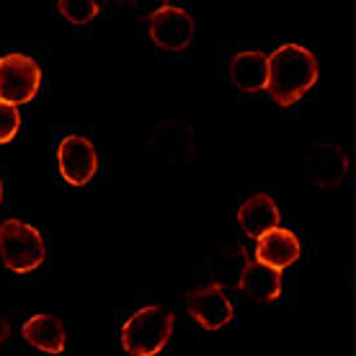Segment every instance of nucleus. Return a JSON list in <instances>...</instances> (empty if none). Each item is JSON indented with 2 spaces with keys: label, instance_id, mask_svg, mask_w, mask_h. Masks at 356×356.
<instances>
[{
  "label": "nucleus",
  "instance_id": "obj_1",
  "mask_svg": "<svg viewBox=\"0 0 356 356\" xmlns=\"http://www.w3.org/2000/svg\"><path fill=\"white\" fill-rule=\"evenodd\" d=\"M268 60L266 90L279 106H292L318 83V60L300 44L276 47Z\"/></svg>",
  "mask_w": 356,
  "mask_h": 356
},
{
  "label": "nucleus",
  "instance_id": "obj_2",
  "mask_svg": "<svg viewBox=\"0 0 356 356\" xmlns=\"http://www.w3.org/2000/svg\"><path fill=\"white\" fill-rule=\"evenodd\" d=\"M173 333V312L161 305L137 310L122 328V346L129 356L161 354Z\"/></svg>",
  "mask_w": 356,
  "mask_h": 356
},
{
  "label": "nucleus",
  "instance_id": "obj_3",
  "mask_svg": "<svg viewBox=\"0 0 356 356\" xmlns=\"http://www.w3.org/2000/svg\"><path fill=\"white\" fill-rule=\"evenodd\" d=\"M47 248L44 238L36 227L21 222V220H6L0 225V261L16 271L26 274L44 264Z\"/></svg>",
  "mask_w": 356,
  "mask_h": 356
},
{
  "label": "nucleus",
  "instance_id": "obj_4",
  "mask_svg": "<svg viewBox=\"0 0 356 356\" xmlns=\"http://www.w3.org/2000/svg\"><path fill=\"white\" fill-rule=\"evenodd\" d=\"M42 70L26 54H6L0 60V101L10 106L29 104L39 93Z\"/></svg>",
  "mask_w": 356,
  "mask_h": 356
},
{
  "label": "nucleus",
  "instance_id": "obj_5",
  "mask_svg": "<svg viewBox=\"0 0 356 356\" xmlns=\"http://www.w3.org/2000/svg\"><path fill=\"white\" fill-rule=\"evenodd\" d=\"M147 24L150 39L165 52H181L194 39V21L178 6H161L158 10H152Z\"/></svg>",
  "mask_w": 356,
  "mask_h": 356
},
{
  "label": "nucleus",
  "instance_id": "obj_6",
  "mask_svg": "<svg viewBox=\"0 0 356 356\" xmlns=\"http://www.w3.org/2000/svg\"><path fill=\"white\" fill-rule=\"evenodd\" d=\"M186 310L202 328L220 330L232 321V302L220 282L204 284L186 294Z\"/></svg>",
  "mask_w": 356,
  "mask_h": 356
},
{
  "label": "nucleus",
  "instance_id": "obj_7",
  "mask_svg": "<svg viewBox=\"0 0 356 356\" xmlns=\"http://www.w3.org/2000/svg\"><path fill=\"white\" fill-rule=\"evenodd\" d=\"M57 163H60V173L67 184L72 186H86L98 170V155L96 147L88 137L81 134H70L60 143L57 150Z\"/></svg>",
  "mask_w": 356,
  "mask_h": 356
},
{
  "label": "nucleus",
  "instance_id": "obj_8",
  "mask_svg": "<svg viewBox=\"0 0 356 356\" xmlns=\"http://www.w3.org/2000/svg\"><path fill=\"white\" fill-rule=\"evenodd\" d=\"M348 168H351V161L339 145L312 143L305 155V173L321 188H336L346 178Z\"/></svg>",
  "mask_w": 356,
  "mask_h": 356
},
{
  "label": "nucleus",
  "instance_id": "obj_9",
  "mask_svg": "<svg viewBox=\"0 0 356 356\" xmlns=\"http://www.w3.org/2000/svg\"><path fill=\"white\" fill-rule=\"evenodd\" d=\"M150 147L163 163L184 165L194 152V132L186 122H165V124L155 127Z\"/></svg>",
  "mask_w": 356,
  "mask_h": 356
},
{
  "label": "nucleus",
  "instance_id": "obj_10",
  "mask_svg": "<svg viewBox=\"0 0 356 356\" xmlns=\"http://www.w3.org/2000/svg\"><path fill=\"white\" fill-rule=\"evenodd\" d=\"M300 259V241L297 235L284 227H276V230L261 235L256 243V264L268 266L274 271L292 266L294 261Z\"/></svg>",
  "mask_w": 356,
  "mask_h": 356
},
{
  "label": "nucleus",
  "instance_id": "obj_11",
  "mask_svg": "<svg viewBox=\"0 0 356 356\" xmlns=\"http://www.w3.org/2000/svg\"><path fill=\"white\" fill-rule=\"evenodd\" d=\"M238 289L253 302H274L282 294V271H274L268 266H261L256 261L245 256L241 268V279H238Z\"/></svg>",
  "mask_w": 356,
  "mask_h": 356
},
{
  "label": "nucleus",
  "instance_id": "obj_12",
  "mask_svg": "<svg viewBox=\"0 0 356 356\" xmlns=\"http://www.w3.org/2000/svg\"><path fill=\"white\" fill-rule=\"evenodd\" d=\"M279 220H282L279 207H276V202L268 194H253L238 209V225H241V230L245 235H250V238H256V241H259L261 235L276 230Z\"/></svg>",
  "mask_w": 356,
  "mask_h": 356
},
{
  "label": "nucleus",
  "instance_id": "obj_13",
  "mask_svg": "<svg viewBox=\"0 0 356 356\" xmlns=\"http://www.w3.org/2000/svg\"><path fill=\"white\" fill-rule=\"evenodd\" d=\"M24 339L34 348L44 351V354H63L65 351V325L57 315H34L24 323Z\"/></svg>",
  "mask_w": 356,
  "mask_h": 356
},
{
  "label": "nucleus",
  "instance_id": "obj_14",
  "mask_svg": "<svg viewBox=\"0 0 356 356\" xmlns=\"http://www.w3.org/2000/svg\"><path fill=\"white\" fill-rule=\"evenodd\" d=\"M230 81L238 90L256 93L266 88L268 81V60L261 52H238L230 60Z\"/></svg>",
  "mask_w": 356,
  "mask_h": 356
},
{
  "label": "nucleus",
  "instance_id": "obj_15",
  "mask_svg": "<svg viewBox=\"0 0 356 356\" xmlns=\"http://www.w3.org/2000/svg\"><path fill=\"white\" fill-rule=\"evenodd\" d=\"M57 10H60L70 24H88L90 18H96L101 6H98V3H90V0H60V3H57Z\"/></svg>",
  "mask_w": 356,
  "mask_h": 356
},
{
  "label": "nucleus",
  "instance_id": "obj_16",
  "mask_svg": "<svg viewBox=\"0 0 356 356\" xmlns=\"http://www.w3.org/2000/svg\"><path fill=\"white\" fill-rule=\"evenodd\" d=\"M18 127H21V114L16 106H10L6 101H0V145L10 143L16 137Z\"/></svg>",
  "mask_w": 356,
  "mask_h": 356
},
{
  "label": "nucleus",
  "instance_id": "obj_17",
  "mask_svg": "<svg viewBox=\"0 0 356 356\" xmlns=\"http://www.w3.org/2000/svg\"><path fill=\"white\" fill-rule=\"evenodd\" d=\"M8 333H10V325H8V321L0 315V346L8 341Z\"/></svg>",
  "mask_w": 356,
  "mask_h": 356
},
{
  "label": "nucleus",
  "instance_id": "obj_18",
  "mask_svg": "<svg viewBox=\"0 0 356 356\" xmlns=\"http://www.w3.org/2000/svg\"><path fill=\"white\" fill-rule=\"evenodd\" d=\"M0 202H3V181H0Z\"/></svg>",
  "mask_w": 356,
  "mask_h": 356
}]
</instances>
